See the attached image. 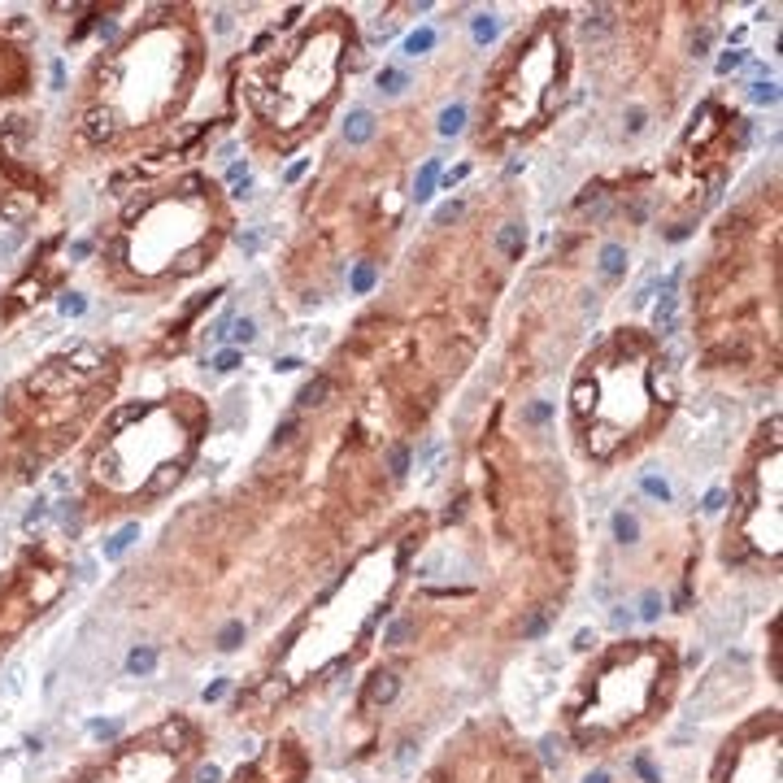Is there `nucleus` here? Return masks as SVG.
<instances>
[{
	"label": "nucleus",
	"instance_id": "obj_1",
	"mask_svg": "<svg viewBox=\"0 0 783 783\" xmlns=\"http://www.w3.org/2000/svg\"><path fill=\"white\" fill-rule=\"evenodd\" d=\"M339 74V44L335 35H309L296 57L283 65V78H274L270 92H261V113L274 126H292L305 122L309 109H318L326 96H331V83Z\"/></svg>",
	"mask_w": 783,
	"mask_h": 783
},
{
	"label": "nucleus",
	"instance_id": "obj_2",
	"mask_svg": "<svg viewBox=\"0 0 783 783\" xmlns=\"http://www.w3.org/2000/svg\"><path fill=\"white\" fill-rule=\"evenodd\" d=\"M740 540L757 553H779V444H771V457L757 462L753 487L744 492V514H740Z\"/></svg>",
	"mask_w": 783,
	"mask_h": 783
},
{
	"label": "nucleus",
	"instance_id": "obj_3",
	"mask_svg": "<svg viewBox=\"0 0 783 783\" xmlns=\"http://www.w3.org/2000/svg\"><path fill=\"white\" fill-rule=\"evenodd\" d=\"M396 675H374L370 679V688H366V705H387L392 696H396Z\"/></svg>",
	"mask_w": 783,
	"mask_h": 783
},
{
	"label": "nucleus",
	"instance_id": "obj_4",
	"mask_svg": "<svg viewBox=\"0 0 783 783\" xmlns=\"http://www.w3.org/2000/svg\"><path fill=\"white\" fill-rule=\"evenodd\" d=\"M623 261H627V253L618 249V244H614V249H605V257H600V274H605V279H614V274L623 270Z\"/></svg>",
	"mask_w": 783,
	"mask_h": 783
},
{
	"label": "nucleus",
	"instance_id": "obj_5",
	"mask_svg": "<svg viewBox=\"0 0 783 783\" xmlns=\"http://www.w3.org/2000/svg\"><path fill=\"white\" fill-rule=\"evenodd\" d=\"M153 662H157L153 648H135V652H130V662H126V671H130V675H149Z\"/></svg>",
	"mask_w": 783,
	"mask_h": 783
},
{
	"label": "nucleus",
	"instance_id": "obj_6",
	"mask_svg": "<svg viewBox=\"0 0 783 783\" xmlns=\"http://www.w3.org/2000/svg\"><path fill=\"white\" fill-rule=\"evenodd\" d=\"M614 527H618V540H623V544H631V540H635V522H631L627 514H618V522H614Z\"/></svg>",
	"mask_w": 783,
	"mask_h": 783
},
{
	"label": "nucleus",
	"instance_id": "obj_7",
	"mask_svg": "<svg viewBox=\"0 0 783 783\" xmlns=\"http://www.w3.org/2000/svg\"><path fill=\"white\" fill-rule=\"evenodd\" d=\"M657 614H662V596H657V592H648V596H644V605H640V618H657Z\"/></svg>",
	"mask_w": 783,
	"mask_h": 783
},
{
	"label": "nucleus",
	"instance_id": "obj_8",
	"mask_svg": "<svg viewBox=\"0 0 783 783\" xmlns=\"http://www.w3.org/2000/svg\"><path fill=\"white\" fill-rule=\"evenodd\" d=\"M239 635H244V627H226V631H222V648H235Z\"/></svg>",
	"mask_w": 783,
	"mask_h": 783
},
{
	"label": "nucleus",
	"instance_id": "obj_9",
	"mask_svg": "<svg viewBox=\"0 0 783 783\" xmlns=\"http://www.w3.org/2000/svg\"><path fill=\"white\" fill-rule=\"evenodd\" d=\"M583 783H609V775H605V771H596V775H587Z\"/></svg>",
	"mask_w": 783,
	"mask_h": 783
}]
</instances>
